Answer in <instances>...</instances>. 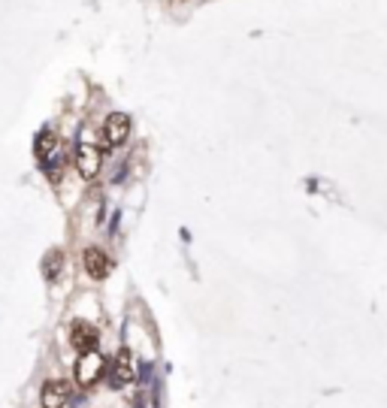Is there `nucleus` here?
<instances>
[{"instance_id":"nucleus-9","label":"nucleus","mask_w":387,"mask_h":408,"mask_svg":"<svg viewBox=\"0 0 387 408\" xmlns=\"http://www.w3.org/2000/svg\"><path fill=\"white\" fill-rule=\"evenodd\" d=\"M60 269H64V251H60V248H52V251L43 257V272H45V278H49V282H58Z\"/></svg>"},{"instance_id":"nucleus-7","label":"nucleus","mask_w":387,"mask_h":408,"mask_svg":"<svg viewBox=\"0 0 387 408\" xmlns=\"http://www.w3.org/2000/svg\"><path fill=\"white\" fill-rule=\"evenodd\" d=\"M82 267H85V272L94 282H103V278H109V272H112V257L103 251V248H97V245H91L85 248V254H82Z\"/></svg>"},{"instance_id":"nucleus-8","label":"nucleus","mask_w":387,"mask_h":408,"mask_svg":"<svg viewBox=\"0 0 387 408\" xmlns=\"http://www.w3.org/2000/svg\"><path fill=\"white\" fill-rule=\"evenodd\" d=\"M34 151H36V157L45 163V161H52V157L60 151V139H58V133L55 131H40V136H36V142H34Z\"/></svg>"},{"instance_id":"nucleus-1","label":"nucleus","mask_w":387,"mask_h":408,"mask_svg":"<svg viewBox=\"0 0 387 408\" xmlns=\"http://www.w3.org/2000/svg\"><path fill=\"white\" fill-rule=\"evenodd\" d=\"M103 378H106L103 354L100 351L79 354V360H76V366H73V384H76V387H79V390H94Z\"/></svg>"},{"instance_id":"nucleus-2","label":"nucleus","mask_w":387,"mask_h":408,"mask_svg":"<svg viewBox=\"0 0 387 408\" xmlns=\"http://www.w3.org/2000/svg\"><path fill=\"white\" fill-rule=\"evenodd\" d=\"M136 378V369H133V357L127 348H118L115 360L106 363V384H109L112 390H121L127 387V384H133Z\"/></svg>"},{"instance_id":"nucleus-3","label":"nucleus","mask_w":387,"mask_h":408,"mask_svg":"<svg viewBox=\"0 0 387 408\" xmlns=\"http://www.w3.org/2000/svg\"><path fill=\"white\" fill-rule=\"evenodd\" d=\"M73 161H76V170H79V176L91 181V179L100 176V170H103V151L97 148L94 142H79V146H76Z\"/></svg>"},{"instance_id":"nucleus-6","label":"nucleus","mask_w":387,"mask_h":408,"mask_svg":"<svg viewBox=\"0 0 387 408\" xmlns=\"http://www.w3.org/2000/svg\"><path fill=\"white\" fill-rule=\"evenodd\" d=\"M70 345L79 354L97 351V345H100V330H97L94 324H88V321H82V317H79V321L70 324Z\"/></svg>"},{"instance_id":"nucleus-4","label":"nucleus","mask_w":387,"mask_h":408,"mask_svg":"<svg viewBox=\"0 0 387 408\" xmlns=\"http://www.w3.org/2000/svg\"><path fill=\"white\" fill-rule=\"evenodd\" d=\"M73 399V381L67 378H49L40 390V408H67Z\"/></svg>"},{"instance_id":"nucleus-5","label":"nucleus","mask_w":387,"mask_h":408,"mask_svg":"<svg viewBox=\"0 0 387 408\" xmlns=\"http://www.w3.org/2000/svg\"><path fill=\"white\" fill-rule=\"evenodd\" d=\"M131 139V115L124 112H112L109 118L103 121V148H121Z\"/></svg>"}]
</instances>
